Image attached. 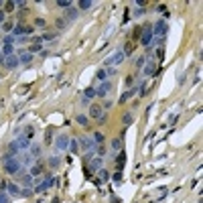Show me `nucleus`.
<instances>
[{"label":"nucleus","instance_id":"f257e3e1","mask_svg":"<svg viewBox=\"0 0 203 203\" xmlns=\"http://www.w3.org/2000/svg\"><path fill=\"white\" fill-rule=\"evenodd\" d=\"M4 171L8 173V175H23L24 173V167L20 165V161H19V157L16 158H12V161H8V163H4Z\"/></svg>","mask_w":203,"mask_h":203},{"label":"nucleus","instance_id":"f03ea898","mask_svg":"<svg viewBox=\"0 0 203 203\" xmlns=\"http://www.w3.org/2000/svg\"><path fill=\"white\" fill-rule=\"evenodd\" d=\"M77 144L81 146V150H85V152H96V142H93V138L89 136H81L79 140H77Z\"/></svg>","mask_w":203,"mask_h":203},{"label":"nucleus","instance_id":"7ed1b4c3","mask_svg":"<svg viewBox=\"0 0 203 203\" xmlns=\"http://www.w3.org/2000/svg\"><path fill=\"white\" fill-rule=\"evenodd\" d=\"M167 31H169V24H167V20H158V23H154V27H152V35H157L158 39L165 37Z\"/></svg>","mask_w":203,"mask_h":203},{"label":"nucleus","instance_id":"20e7f679","mask_svg":"<svg viewBox=\"0 0 203 203\" xmlns=\"http://www.w3.org/2000/svg\"><path fill=\"white\" fill-rule=\"evenodd\" d=\"M69 140H71L69 136L59 134L57 138H55V146H57V150H67V148H69Z\"/></svg>","mask_w":203,"mask_h":203},{"label":"nucleus","instance_id":"39448f33","mask_svg":"<svg viewBox=\"0 0 203 203\" xmlns=\"http://www.w3.org/2000/svg\"><path fill=\"white\" fill-rule=\"evenodd\" d=\"M140 43L144 47H152V27H146L144 31H142V39Z\"/></svg>","mask_w":203,"mask_h":203},{"label":"nucleus","instance_id":"423d86ee","mask_svg":"<svg viewBox=\"0 0 203 203\" xmlns=\"http://www.w3.org/2000/svg\"><path fill=\"white\" fill-rule=\"evenodd\" d=\"M29 33H33V27H27V24H14V29H12V35L16 39L23 37V35H29Z\"/></svg>","mask_w":203,"mask_h":203},{"label":"nucleus","instance_id":"0eeeda50","mask_svg":"<svg viewBox=\"0 0 203 203\" xmlns=\"http://www.w3.org/2000/svg\"><path fill=\"white\" fill-rule=\"evenodd\" d=\"M104 169V158L102 157H92L89 158V171H100Z\"/></svg>","mask_w":203,"mask_h":203},{"label":"nucleus","instance_id":"6e6552de","mask_svg":"<svg viewBox=\"0 0 203 203\" xmlns=\"http://www.w3.org/2000/svg\"><path fill=\"white\" fill-rule=\"evenodd\" d=\"M19 57H16V55H8V57L6 59H4V65H6L8 69H16V67H19Z\"/></svg>","mask_w":203,"mask_h":203},{"label":"nucleus","instance_id":"1a4fd4ad","mask_svg":"<svg viewBox=\"0 0 203 203\" xmlns=\"http://www.w3.org/2000/svg\"><path fill=\"white\" fill-rule=\"evenodd\" d=\"M51 185H55V179H51V177H47V179H45V181H43V183H41V185H39V187H37V189H35V191H37V193H45V191H47V189H49V187H51Z\"/></svg>","mask_w":203,"mask_h":203},{"label":"nucleus","instance_id":"9d476101","mask_svg":"<svg viewBox=\"0 0 203 203\" xmlns=\"http://www.w3.org/2000/svg\"><path fill=\"white\" fill-rule=\"evenodd\" d=\"M16 144H19V148H20V150L31 148V138H27L24 134H20L19 138H16Z\"/></svg>","mask_w":203,"mask_h":203},{"label":"nucleus","instance_id":"9b49d317","mask_svg":"<svg viewBox=\"0 0 203 203\" xmlns=\"http://www.w3.org/2000/svg\"><path fill=\"white\" fill-rule=\"evenodd\" d=\"M122 61H124V53H122V51H118L114 57H110V59L106 61V65H120Z\"/></svg>","mask_w":203,"mask_h":203},{"label":"nucleus","instance_id":"f8f14e48","mask_svg":"<svg viewBox=\"0 0 203 203\" xmlns=\"http://www.w3.org/2000/svg\"><path fill=\"white\" fill-rule=\"evenodd\" d=\"M110 88H112V85H110V81H104V83L100 85V88L96 89V96H98V98H104V96H108Z\"/></svg>","mask_w":203,"mask_h":203},{"label":"nucleus","instance_id":"ddd939ff","mask_svg":"<svg viewBox=\"0 0 203 203\" xmlns=\"http://www.w3.org/2000/svg\"><path fill=\"white\" fill-rule=\"evenodd\" d=\"M16 179H19L24 187H31V183H33V175H31V173H23V175H19Z\"/></svg>","mask_w":203,"mask_h":203},{"label":"nucleus","instance_id":"4468645a","mask_svg":"<svg viewBox=\"0 0 203 203\" xmlns=\"http://www.w3.org/2000/svg\"><path fill=\"white\" fill-rule=\"evenodd\" d=\"M108 179H110V173H108L106 169H100V175L96 177V185L100 187V185L104 183V181H108Z\"/></svg>","mask_w":203,"mask_h":203},{"label":"nucleus","instance_id":"2eb2a0df","mask_svg":"<svg viewBox=\"0 0 203 203\" xmlns=\"http://www.w3.org/2000/svg\"><path fill=\"white\" fill-rule=\"evenodd\" d=\"M33 57H35L33 53H29V51H23V53L19 55V61H20V63H24V65H27V63H31V61H33Z\"/></svg>","mask_w":203,"mask_h":203},{"label":"nucleus","instance_id":"dca6fc26","mask_svg":"<svg viewBox=\"0 0 203 203\" xmlns=\"http://www.w3.org/2000/svg\"><path fill=\"white\" fill-rule=\"evenodd\" d=\"M102 114H104L102 106H89V116H92V118H100Z\"/></svg>","mask_w":203,"mask_h":203},{"label":"nucleus","instance_id":"f3484780","mask_svg":"<svg viewBox=\"0 0 203 203\" xmlns=\"http://www.w3.org/2000/svg\"><path fill=\"white\" fill-rule=\"evenodd\" d=\"M77 19V8H71L69 6L65 10V23H69V20H75Z\"/></svg>","mask_w":203,"mask_h":203},{"label":"nucleus","instance_id":"a211bd4d","mask_svg":"<svg viewBox=\"0 0 203 203\" xmlns=\"http://www.w3.org/2000/svg\"><path fill=\"white\" fill-rule=\"evenodd\" d=\"M8 191H10V195H16V197H19L20 195V185L19 183H10V185H8Z\"/></svg>","mask_w":203,"mask_h":203},{"label":"nucleus","instance_id":"6ab92c4d","mask_svg":"<svg viewBox=\"0 0 203 203\" xmlns=\"http://www.w3.org/2000/svg\"><path fill=\"white\" fill-rule=\"evenodd\" d=\"M29 154H31V157H35V158H39V157H41V146H39V144H31Z\"/></svg>","mask_w":203,"mask_h":203},{"label":"nucleus","instance_id":"aec40b11","mask_svg":"<svg viewBox=\"0 0 203 203\" xmlns=\"http://www.w3.org/2000/svg\"><path fill=\"white\" fill-rule=\"evenodd\" d=\"M134 93H136V89H134V88H130L128 92H124L122 96H120V104H124V102L128 100V98H132V96H134Z\"/></svg>","mask_w":203,"mask_h":203},{"label":"nucleus","instance_id":"412c9836","mask_svg":"<svg viewBox=\"0 0 203 203\" xmlns=\"http://www.w3.org/2000/svg\"><path fill=\"white\" fill-rule=\"evenodd\" d=\"M154 71H157L154 63H152V61H148V63L144 65V75H154Z\"/></svg>","mask_w":203,"mask_h":203},{"label":"nucleus","instance_id":"4be33fe9","mask_svg":"<svg viewBox=\"0 0 203 203\" xmlns=\"http://www.w3.org/2000/svg\"><path fill=\"white\" fill-rule=\"evenodd\" d=\"M83 98H88V100L96 98V88H85L83 89Z\"/></svg>","mask_w":203,"mask_h":203},{"label":"nucleus","instance_id":"5701e85b","mask_svg":"<svg viewBox=\"0 0 203 203\" xmlns=\"http://www.w3.org/2000/svg\"><path fill=\"white\" fill-rule=\"evenodd\" d=\"M8 152H12V154H19V152H20V148H19V144H16V140H12L10 144H8Z\"/></svg>","mask_w":203,"mask_h":203},{"label":"nucleus","instance_id":"b1692460","mask_svg":"<svg viewBox=\"0 0 203 203\" xmlns=\"http://www.w3.org/2000/svg\"><path fill=\"white\" fill-rule=\"evenodd\" d=\"M2 55H4V57H8V55H14V47H12V45H4V47H2Z\"/></svg>","mask_w":203,"mask_h":203},{"label":"nucleus","instance_id":"393cba45","mask_svg":"<svg viewBox=\"0 0 203 203\" xmlns=\"http://www.w3.org/2000/svg\"><path fill=\"white\" fill-rule=\"evenodd\" d=\"M92 6H93L92 0H81V2H79V8H81V10H89Z\"/></svg>","mask_w":203,"mask_h":203},{"label":"nucleus","instance_id":"a878e982","mask_svg":"<svg viewBox=\"0 0 203 203\" xmlns=\"http://www.w3.org/2000/svg\"><path fill=\"white\" fill-rule=\"evenodd\" d=\"M2 43H4V45H14V43H16V37H14V35H6V37L2 39Z\"/></svg>","mask_w":203,"mask_h":203},{"label":"nucleus","instance_id":"bb28decb","mask_svg":"<svg viewBox=\"0 0 203 203\" xmlns=\"http://www.w3.org/2000/svg\"><path fill=\"white\" fill-rule=\"evenodd\" d=\"M31 161H33L31 154H23V157H20V165H23V167H29V165H31Z\"/></svg>","mask_w":203,"mask_h":203},{"label":"nucleus","instance_id":"cd10ccee","mask_svg":"<svg viewBox=\"0 0 203 203\" xmlns=\"http://www.w3.org/2000/svg\"><path fill=\"white\" fill-rule=\"evenodd\" d=\"M41 171H43V165H35V167H31V171H29V173H31L33 177H39V175H41Z\"/></svg>","mask_w":203,"mask_h":203},{"label":"nucleus","instance_id":"c85d7f7f","mask_svg":"<svg viewBox=\"0 0 203 203\" xmlns=\"http://www.w3.org/2000/svg\"><path fill=\"white\" fill-rule=\"evenodd\" d=\"M122 148V138H114L112 140V150H120Z\"/></svg>","mask_w":203,"mask_h":203},{"label":"nucleus","instance_id":"c756f323","mask_svg":"<svg viewBox=\"0 0 203 203\" xmlns=\"http://www.w3.org/2000/svg\"><path fill=\"white\" fill-rule=\"evenodd\" d=\"M75 122H79L81 124V126H88V116H85V114H79V116H77V118H75Z\"/></svg>","mask_w":203,"mask_h":203},{"label":"nucleus","instance_id":"7c9ffc66","mask_svg":"<svg viewBox=\"0 0 203 203\" xmlns=\"http://www.w3.org/2000/svg\"><path fill=\"white\" fill-rule=\"evenodd\" d=\"M92 138H93V142H96V144H98V146H100V144H102V142H104V134H102V132H96V134H93Z\"/></svg>","mask_w":203,"mask_h":203},{"label":"nucleus","instance_id":"2f4dec72","mask_svg":"<svg viewBox=\"0 0 203 203\" xmlns=\"http://www.w3.org/2000/svg\"><path fill=\"white\" fill-rule=\"evenodd\" d=\"M57 6H61V8H65V10H67V8L71 6V0H57Z\"/></svg>","mask_w":203,"mask_h":203},{"label":"nucleus","instance_id":"473e14b6","mask_svg":"<svg viewBox=\"0 0 203 203\" xmlns=\"http://www.w3.org/2000/svg\"><path fill=\"white\" fill-rule=\"evenodd\" d=\"M39 51H41V43H33V45H31V49H29V53H39Z\"/></svg>","mask_w":203,"mask_h":203},{"label":"nucleus","instance_id":"72a5a7b5","mask_svg":"<svg viewBox=\"0 0 203 203\" xmlns=\"http://www.w3.org/2000/svg\"><path fill=\"white\" fill-rule=\"evenodd\" d=\"M59 163H61V161H59V157H51V158H49V165L53 167V169H57Z\"/></svg>","mask_w":203,"mask_h":203},{"label":"nucleus","instance_id":"f704fd0d","mask_svg":"<svg viewBox=\"0 0 203 203\" xmlns=\"http://www.w3.org/2000/svg\"><path fill=\"white\" fill-rule=\"evenodd\" d=\"M77 148H79L77 140H69V150H71V152H77Z\"/></svg>","mask_w":203,"mask_h":203},{"label":"nucleus","instance_id":"c9c22d12","mask_svg":"<svg viewBox=\"0 0 203 203\" xmlns=\"http://www.w3.org/2000/svg\"><path fill=\"white\" fill-rule=\"evenodd\" d=\"M35 27H37V29H45L47 23H45L43 19H35Z\"/></svg>","mask_w":203,"mask_h":203},{"label":"nucleus","instance_id":"e433bc0d","mask_svg":"<svg viewBox=\"0 0 203 203\" xmlns=\"http://www.w3.org/2000/svg\"><path fill=\"white\" fill-rule=\"evenodd\" d=\"M106 77H108L106 69H98V79H100V81H106Z\"/></svg>","mask_w":203,"mask_h":203},{"label":"nucleus","instance_id":"4c0bfd02","mask_svg":"<svg viewBox=\"0 0 203 203\" xmlns=\"http://www.w3.org/2000/svg\"><path fill=\"white\" fill-rule=\"evenodd\" d=\"M124 161H126V157H124V152H120V157H118V171H122Z\"/></svg>","mask_w":203,"mask_h":203},{"label":"nucleus","instance_id":"58836bf2","mask_svg":"<svg viewBox=\"0 0 203 203\" xmlns=\"http://www.w3.org/2000/svg\"><path fill=\"white\" fill-rule=\"evenodd\" d=\"M132 120H134V118H132V114H124L122 116V122L126 124V126H128V124H132Z\"/></svg>","mask_w":203,"mask_h":203},{"label":"nucleus","instance_id":"ea45409f","mask_svg":"<svg viewBox=\"0 0 203 203\" xmlns=\"http://www.w3.org/2000/svg\"><path fill=\"white\" fill-rule=\"evenodd\" d=\"M4 6H6V12H12L16 8V4L14 2H4Z\"/></svg>","mask_w":203,"mask_h":203},{"label":"nucleus","instance_id":"a19ab883","mask_svg":"<svg viewBox=\"0 0 203 203\" xmlns=\"http://www.w3.org/2000/svg\"><path fill=\"white\" fill-rule=\"evenodd\" d=\"M2 29H4V31H6V33H12V29H14V24H12V23H4V24H2Z\"/></svg>","mask_w":203,"mask_h":203},{"label":"nucleus","instance_id":"79ce46f5","mask_svg":"<svg viewBox=\"0 0 203 203\" xmlns=\"http://www.w3.org/2000/svg\"><path fill=\"white\" fill-rule=\"evenodd\" d=\"M122 53H124V57H126V55H130V53H132V45H130V43H128V45L124 47V51H122Z\"/></svg>","mask_w":203,"mask_h":203},{"label":"nucleus","instance_id":"37998d69","mask_svg":"<svg viewBox=\"0 0 203 203\" xmlns=\"http://www.w3.org/2000/svg\"><path fill=\"white\" fill-rule=\"evenodd\" d=\"M0 203H10V197L4 195V193H0Z\"/></svg>","mask_w":203,"mask_h":203},{"label":"nucleus","instance_id":"c03bdc74","mask_svg":"<svg viewBox=\"0 0 203 203\" xmlns=\"http://www.w3.org/2000/svg\"><path fill=\"white\" fill-rule=\"evenodd\" d=\"M65 27H67L65 20H63V19H57V29H65Z\"/></svg>","mask_w":203,"mask_h":203},{"label":"nucleus","instance_id":"a18cd8bd","mask_svg":"<svg viewBox=\"0 0 203 203\" xmlns=\"http://www.w3.org/2000/svg\"><path fill=\"white\" fill-rule=\"evenodd\" d=\"M31 193H33V191H31V189H29V187H27V189H20V195H23V197H29V195H31Z\"/></svg>","mask_w":203,"mask_h":203},{"label":"nucleus","instance_id":"49530a36","mask_svg":"<svg viewBox=\"0 0 203 203\" xmlns=\"http://www.w3.org/2000/svg\"><path fill=\"white\" fill-rule=\"evenodd\" d=\"M144 63H146V57H138V59H136V65H138V67H142Z\"/></svg>","mask_w":203,"mask_h":203},{"label":"nucleus","instance_id":"de8ad7c7","mask_svg":"<svg viewBox=\"0 0 203 203\" xmlns=\"http://www.w3.org/2000/svg\"><path fill=\"white\" fill-rule=\"evenodd\" d=\"M16 43H29V37H27V35H23V37L16 39Z\"/></svg>","mask_w":203,"mask_h":203},{"label":"nucleus","instance_id":"09e8293b","mask_svg":"<svg viewBox=\"0 0 203 203\" xmlns=\"http://www.w3.org/2000/svg\"><path fill=\"white\" fill-rule=\"evenodd\" d=\"M51 136H53V130H51V128H49V130H47V132H45V140H47V142H49V140H51Z\"/></svg>","mask_w":203,"mask_h":203},{"label":"nucleus","instance_id":"8fccbe9b","mask_svg":"<svg viewBox=\"0 0 203 203\" xmlns=\"http://www.w3.org/2000/svg\"><path fill=\"white\" fill-rule=\"evenodd\" d=\"M4 20H6V12L0 10V24H4Z\"/></svg>","mask_w":203,"mask_h":203},{"label":"nucleus","instance_id":"3c124183","mask_svg":"<svg viewBox=\"0 0 203 203\" xmlns=\"http://www.w3.org/2000/svg\"><path fill=\"white\" fill-rule=\"evenodd\" d=\"M106 73H108V75H116V67H108Z\"/></svg>","mask_w":203,"mask_h":203},{"label":"nucleus","instance_id":"603ef678","mask_svg":"<svg viewBox=\"0 0 203 203\" xmlns=\"http://www.w3.org/2000/svg\"><path fill=\"white\" fill-rule=\"evenodd\" d=\"M165 8H167V6H165V4H158V6H157V8H154V10H157V12H165Z\"/></svg>","mask_w":203,"mask_h":203},{"label":"nucleus","instance_id":"864d4df0","mask_svg":"<svg viewBox=\"0 0 203 203\" xmlns=\"http://www.w3.org/2000/svg\"><path fill=\"white\" fill-rule=\"evenodd\" d=\"M98 122H100V124H106V114H102L100 118H98Z\"/></svg>","mask_w":203,"mask_h":203},{"label":"nucleus","instance_id":"5fc2aeb1","mask_svg":"<svg viewBox=\"0 0 203 203\" xmlns=\"http://www.w3.org/2000/svg\"><path fill=\"white\" fill-rule=\"evenodd\" d=\"M81 106H89V100H88V98H81Z\"/></svg>","mask_w":203,"mask_h":203},{"label":"nucleus","instance_id":"6e6d98bb","mask_svg":"<svg viewBox=\"0 0 203 203\" xmlns=\"http://www.w3.org/2000/svg\"><path fill=\"white\" fill-rule=\"evenodd\" d=\"M16 4V6H19V8H23L24 6V4H27V2H24V0H19V2H14Z\"/></svg>","mask_w":203,"mask_h":203},{"label":"nucleus","instance_id":"4d7b16f0","mask_svg":"<svg viewBox=\"0 0 203 203\" xmlns=\"http://www.w3.org/2000/svg\"><path fill=\"white\" fill-rule=\"evenodd\" d=\"M4 59H6V57H4V55L0 53V65H4Z\"/></svg>","mask_w":203,"mask_h":203}]
</instances>
